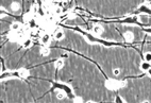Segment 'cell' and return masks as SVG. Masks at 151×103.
<instances>
[{
	"label": "cell",
	"mask_w": 151,
	"mask_h": 103,
	"mask_svg": "<svg viewBox=\"0 0 151 103\" xmlns=\"http://www.w3.org/2000/svg\"><path fill=\"white\" fill-rule=\"evenodd\" d=\"M52 90L53 89H57V90H62L66 94V96L70 99H73V92H72L71 87L67 84L64 83H60V82H52Z\"/></svg>",
	"instance_id": "3"
},
{
	"label": "cell",
	"mask_w": 151,
	"mask_h": 103,
	"mask_svg": "<svg viewBox=\"0 0 151 103\" xmlns=\"http://www.w3.org/2000/svg\"><path fill=\"white\" fill-rule=\"evenodd\" d=\"M124 38L127 43H132L134 41V34L132 32H126L125 35H124Z\"/></svg>",
	"instance_id": "11"
},
{
	"label": "cell",
	"mask_w": 151,
	"mask_h": 103,
	"mask_svg": "<svg viewBox=\"0 0 151 103\" xmlns=\"http://www.w3.org/2000/svg\"><path fill=\"white\" fill-rule=\"evenodd\" d=\"M126 85V82L124 81H117V80H114V79H110L106 82V86L111 90H115L120 87H124Z\"/></svg>",
	"instance_id": "5"
},
{
	"label": "cell",
	"mask_w": 151,
	"mask_h": 103,
	"mask_svg": "<svg viewBox=\"0 0 151 103\" xmlns=\"http://www.w3.org/2000/svg\"><path fill=\"white\" fill-rule=\"evenodd\" d=\"M53 1H55V2H64L65 0H53Z\"/></svg>",
	"instance_id": "27"
},
{
	"label": "cell",
	"mask_w": 151,
	"mask_h": 103,
	"mask_svg": "<svg viewBox=\"0 0 151 103\" xmlns=\"http://www.w3.org/2000/svg\"><path fill=\"white\" fill-rule=\"evenodd\" d=\"M144 60L149 63H151V52H146L145 55H144Z\"/></svg>",
	"instance_id": "20"
},
{
	"label": "cell",
	"mask_w": 151,
	"mask_h": 103,
	"mask_svg": "<svg viewBox=\"0 0 151 103\" xmlns=\"http://www.w3.org/2000/svg\"><path fill=\"white\" fill-rule=\"evenodd\" d=\"M150 67H151V63L147 62V61H144L140 64V70H143V71H147Z\"/></svg>",
	"instance_id": "13"
},
{
	"label": "cell",
	"mask_w": 151,
	"mask_h": 103,
	"mask_svg": "<svg viewBox=\"0 0 151 103\" xmlns=\"http://www.w3.org/2000/svg\"><path fill=\"white\" fill-rule=\"evenodd\" d=\"M75 30L76 31H78V32H80L82 35H84V36L86 37L91 43H93V44H103L104 46H106V47H111V46H116V45H118L117 43H114V41H103V39H100L98 37H95L94 35H92L91 33H88L86 31H83V30L79 29V28H75Z\"/></svg>",
	"instance_id": "2"
},
{
	"label": "cell",
	"mask_w": 151,
	"mask_h": 103,
	"mask_svg": "<svg viewBox=\"0 0 151 103\" xmlns=\"http://www.w3.org/2000/svg\"><path fill=\"white\" fill-rule=\"evenodd\" d=\"M115 102H119V103H121V102H125V100L122 99L120 96H117L116 98H115Z\"/></svg>",
	"instance_id": "24"
},
{
	"label": "cell",
	"mask_w": 151,
	"mask_h": 103,
	"mask_svg": "<svg viewBox=\"0 0 151 103\" xmlns=\"http://www.w3.org/2000/svg\"><path fill=\"white\" fill-rule=\"evenodd\" d=\"M11 9L13 11H19V9H20V4L18 2H13L11 4Z\"/></svg>",
	"instance_id": "19"
},
{
	"label": "cell",
	"mask_w": 151,
	"mask_h": 103,
	"mask_svg": "<svg viewBox=\"0 0 151 103\" xmlns=\"http://www.w3.org/2000/svg\"><path fill=\"white\" fill-rule=\"evenodd\" d=\"M11 30L13 31V32H18V31L21 30V25L18 23V22H14V23H12Z\"/></svg>",
	"instance_id": "14"
},
{
	"label": "cell",
	"mask_w": 151,
	"mask_h": 103,
	"mask_svg": "<svg viewBox=\"0 0 151 103\" xmlns=\"http://www.w3.org/2000/svg\"><path fill=\"white\" fill-rule=\"evenodd\" d=\"M93 32H94L96 35H101V34L103 33V28H102V26H100V25H97V26H95L94 28H93Z\"/></svg>",
	"instance_id": "12"
},
{
	"label": "cell",
	"mask_w": 151,
	"mask_h": 103,
	"mask_svg": "<svg viewBox=\"0 0 151 103\" xmlns=\"http://www.w3.org/2000/svg\"><path fill=\"white\" fill-rule=\"evenodd\" d=\"M30 76V72L27 68H20L16 71H7V72H1L0 79L3 80L5 78H18L20 80H27Z\"/></svg>",
	"instance_id": "1"
},
{
	"label": "cell",
	"mask_w": 151,
	"mask_h": 103,
	"mask_svg": "<svg viewBox=\"0 0 151 103\" xmlns=\"http://www.w3.org/2000/svg\"><path fill=\"white\" fill-rule=\"evenodd\" d=\"M142 30H143L145 33L151 35V27H142Z\"/></svg>",
	"instance_id": "22"
},
{
	"label": "cell",
	"mask_w": 151,
	"mask_h": 103,
	"mask_svg": "<svg viewBox=\"0 0 151 103\" xmlns=\"http://www.w3.org/2000/svg\"><path fill=\"white\" fill-rule=\"evenodd\" d=\"M21 43V47H23V49H28L30 48V47H32V45H33V41H32V38H31L30 36H27L25 39H23V41H20Z\"/></svg>",
	"instance_id": "9"
},
{
	"label": "cell",
	"mask_w": 151,
	"mask_h": 103,
	"mask_svg": "<svg viewBox=\"0 0 151 103\" xmlns=\"http://www.w3.org/2000/svg\"><path fill=\"white\" fill-rule=\"evenodd\" d=\"M146 72H147L148 76H149V77L151 78V67H150V68H149V69L147 70V71H146Z\"/></svg>",
	"instance_id": "26"
},
{
	"label": "cell",
	"mask_w": 151,
	"mask_h": 103,
	"mask_svg": "<svg viewBox=\"0 0 151 103\" xmlns=\"http://www.w3.org/2000/svg\"><path fill=\"white\" fill-rule=\"evenodd\" d=\"M38 29H32L30 31V34H29V36L30 37H38Z\"/></svg>",
	"instance_id": "18"
},
{
	"label": "cell",
	"mask_w": 151,
	"mask_h": 103,
	"mask_svg": "<svg viewBox=\"0 0 151 103\" xmlns=\"http://www.w3.org/2000/svg\"><path fill=\"white\" fill-rule=\"evenodd\" d=\"M138 14H147V15H151V7H149L147 3L140 4V7L136 9L135 11L133 12L132 15H137Z\"/></svg>",
	"instance_id": "6"
},
{
	"label": "cell",
	"mask_w": 151,
	"mask_h": 103,
	"mask_svg": "<svg viewBox=\"0 0 151 103\" xmlns=\"http://www.w3.org/2000/svg\"><path fill=\"white\" fill-rule=\"evenodd\" d=\"M118 23H122V25H136V26H140V27H143L144 25H142L140 22V19L136 15H130V16H127L125 18L122 19H118L117 20Z\"/></svg>",
	"instance_id": "4"
},
{
	"label": "cell",
	"mask_w": 151,
	"mask_h": 103,
	"mask_svg": "<svg viewBox=\"0 0 151 103\" xmlns=\"http://www.w3.org/2000/svg\"><path fill=\"white\" fill-rule=\"evenodd\" d=\"M52 35L57 41H61V39H63V37H64V32L61 29H55L53 31Z\"/></svg>",
	"instance_id": "10"
},
{
	"label": "cell",
	"mask_w": 151,
	"mask_h": 103,
	"mask_svg": "<svg viewBox=\"0 0 151 103\" xmlns=\"http://www.w3.org/2000/svg\"><path fill=\"white\" fill-rule=\"evenodd\" d=\"M113 74L115 77H118V76L120 74V69H119V68H115V69L113 70Z\"/></svg>",
	"instance_id": "23"
},
{
	"label": "cell",
	"mask_w": 151,
	"mask_h": 103,
	"mask_svg": "<svg viewBox=\"0 0 151 103\" xmlns=\"http://www.w3.org/2000/svg\"><path fill=\"white\" fill-rule=\"evenodd\" d=\"M49 53H50L49 46H43L42 49H41V54L44 55V56H47V55H49Z\"/></svg>",
	"instance_id": "15"
},
{
	"label": "cell",
	"mask_w": 151,
	"mask_h": 103,
	"mask_svg": "<svg viewBox=\"0 0 151 103\" xmlns=\"http://www.w3.org/2000/svg\"><path fill=\"white\" fill-rule=\"evenodd\" d=\"M41 43H42L43 46H49L50 43H51V34L49 33H44L41 36Z\"/></svg>",
	"instance_id": "7"
},
{
	"label": "cell",
	"mask_w": 151,
	"mask_h": 103,
	"mask_svg": "<svg viewBox=\"0 0 151 103\" xmlns=\"http://www.w3.org/2000/svg\"><path fill=\"white\" fill-rule=\"evenodd\" d=\"M73 101H75V102H82V101H83V100H82V98H80V97H73Z\"/></svg>",
	"instance_id": "25"
},
{
	"label": "cell",
	"mask_w": 151,
	"mask_h": 103,
	"mask_svg": "<svg viewBox=\"0 0 151 103\" xmlns=\"http://www.w3.org/2000/svg\"><path fill=\"white\" fill-rule=\"evenodd\" d=\"M27 26L30 30L32 29H37V21H36V19L32 17V15H31L29 18H27Z\"/></svg>",
	"instance_id": "8"
},
{
	"label": "cell",
	"mask_w": 151,
	"mask_h": 103,
	"mask_svg": "<svg viewBox=\"0 0 151 103\" xmlns=\"http://www.w3.org/2000/svg\"><path fill=\"white\" fill-rule=\"evenodd\" d=\"M54 66H55V68H57V69H61L62 67L64 66V61H63L62 59H59L57 61H55V62H54Z\"/></svg>",
	"instance_id": "16"
},
{
	"label": "cell",
	"mask_w": 151,
	"mask_h": 103,
	"mask_svg": "<svg viewBox=\"0 0 151 103\" xmlns=\"http://www.w3.org/2000/svg\"><path fill=\"white\" fill-rule=\"evenodd\" d=\"M52 11H53V14L54 15H60L64 12V10H63L61 7H53Z\"/></svg>",
	"instance_id": "17"
},
{
	"label": "cell",
	"mask_w": 151,
	"mask_h": 103,
	"mask_svg": "<svg viewBox=\"0 0 151 103\" xmlns=\"http://www.w3.org/2000/svg\"><path fill=\"white\" fill-rule=\"evenodd\" d=\"M57 99H63L64 97H66V94H65L64 92H62V90H57Z\"/></svg>",
	"instance_id": "21"
}]
</instances>
